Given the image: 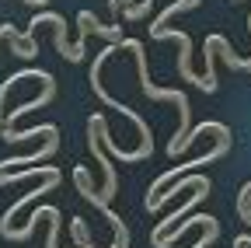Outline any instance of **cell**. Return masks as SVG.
<instances>
[{
    "mask_svg": "<svg viewBox=\"0 0 251 248\" xmlns=\"http://www.w3.org/2000/svg\"><path fill=\"white\" fill-rule=\"evenodd\" d=\"M230 4H237V0H230Z\"/></svg>",
    "mask_w": 251,
    "mask_h": 248,
    "instance_id": "obj_12",
    "label": "cell"
},
{
    "mask_svg": "<svg viewBox=\"0 0 251 248\" xmlns=\"http://www.w3.org/2000/svg\"><path fill=\"white\" fill-rule=\"evenodd\" d=\"M115 49H126V53H133V56H136L140 91H143L147 98H153V102H175V105H178V137L168 143V154H171V158H178V147H181V140H185V133H188V115H192L185 91H171V87H157V84H150V70H147V53H143V42H136V39H119V42H115Z\"/></svg>",
    "mask_w": 251,
    "mask_h": 248,
    "instance_id": "obj_1",
    "label": "cell"
},
{
    "mask_svg": "<svg viewBox=\"0 0 251 248\" xmlns=\"http://www.w3.org/2000/svg\"><path fill=\"white\" fill-rule=\"evenodd\" d=\"M122 7H129V0H108V11H112V18L119 21V11Z\"/></svg>",
    "mask_w": 251,
    "mask_h": 248,
    "instance_id": "obj_11",
    "label": "cell"
},
{
    "mask_svg": "<svg viewBox=\"0 0 251 248\" xmlns=\"http://www.w3.org/2000/svg\"><path fill=\"white\" fill-rule=\"evenodd\" d=\"M112 53H119V49H115V42H108V46H105V49H101L98 56H94V67H91V77H87V81H91V91H94V98H98V102H105L108 109H119V112H122L126 119L133 122V126H136V133H140V147L153 150V137H150V126H147V119H143V115H140L136 109H129V105L115 102V98L108 95V91L101 87V67H105V59H108Z\"/></svg>",
    "mask_w": 251,
    "mask_h": 248,
    "instance_id": "obj_2",
    "label": "cell"
},
{
    "mask_svg": "<svg viewBox=\"0 0 251 248\" xmlns=\"http://www.w3.org/2000/svg\"><path fill=\"white\" fill-rule=\"evenodd\" d=\"M59 178H63L59 171H52V175H46V182L39 185V189H35V193H25V196H21L18 203H11V206H7V213H4V220H0V224H11V220H14V217H18V213H21V210H25V206L31 203V199H39V196H46V193H52V189H56V185H59Z\"/></svg>",
    "mask_w": 251,
    "mask_h": 248,
    "instance_id": "obj_6",
    "label": "cell"
},
{
    "mask_svg": "<svg viewBox=\"0 0 251 248\" xmlns=\"http://www.w3.org/2000/svg\"><path fill=\"white\" fill-rule=\"evenodd\" d=\"M84 25H87V32H94V35H101V39H108V42H119L122 39V25H101L98 18H94L91 11H80L77 14Z\"/></svg>",
    "mask_w": 251,
    "mask_h": 248,
    "instance_id": "obj_7",
    "label": "cell"
},
{
    "mask_svg": "<svg viewBox=\"0 0 251 248\" xmlns=\"http://www.w3.org/2000/svg\"><path fill=\"white\" fill-rule=\"evenodd\" d=\"M185 189H206V193H213V182H209V175H185L181 182H171V189H164L161 196H153V199L147 203V210L157 213L171 196H178V193H185Z\"/></svg>",
    "mask_w": 251,
    "mask_h": 248,
    "instance_id": "obj_4",
    "label": "cell"
},
{
    "mask_svg": "<svg viewBox=\"0 0 251 248\" xmlns=\"http://www.w3.org/2000/svg\"><path fill=\"white\" fill-rule=\"evenodd\" d=\"M216 238H220V220H216V217H213V220H209V224L202 227V238H199V241H196L192 248H209V245H213Z\"/></svg>",
    "mask_w": 251,
    "mask_h": 248,
    "instance_id": "obj_9",
    "label": "cell"
},
{
    "mask_svg": "<svg viewBox=\"0 0 251 248\" xmlns=\"http://www.w3.org/2000/svg\"><path fill=\"white\" fill-rule=\"evenodd\" d=\"M234 210H237V217L251 227V182L241 189V196H237V203H234Z\"/></svg>",
    "mask_w": 251,
    "mask_h": 248,
    "instance_id": "obj_8",
    "label": "cell"
},
{
    "mask_svg": "<svg viewBox=\"0 0 251 248\" xmlns=\"http://www.w3.org/2000/svg\"><path fill=\"white\" fill-rule=\"evenodd\" d=\"M11 53L21 56V59H31V56H39V46H35V39H31V42H14L11 39Z\"/></svg>",
    "mask_w": 251,
    "mask_h": 248,
    "instance_id": "obj_10",
    "label": "cell"
},
{
    "mask_svg": "<svg viewBox=\"0 0 251 248\" xmlns=\"http://www.w3.org/2000/svg\"><path fill=\"white\" fill-rule=\"evenodd\" d=\"M206 196H209V193H206V189H199V193H192V199H188V203H181V206H178V210H175L171 217H164V220H157V227L150 231V245H157V241H161V238H164V234H168V231H171V227L178 224V217H181V213L196 210V206H199V203H202Z\"/></svg>",
    "mask_w": 251,
    "mask_h": 248,
    "instance_id": "obj_5",
    "label": "cell"
},
{
    "mask_svg": "<svg viewBox=\"0 0 251 248\" xmlns=\"http://www.w3.org/2000/svg\"><path fill=\"white\" fill-rule=\"evenodd\" d=\"M74 185H77V193H80L94 210L105 213V220L112 224V231H115V234H129V227H126L122 217H119V213H112V210H108V203H101V199H98V193H94V182H91V171H87L84 165H77V168H74Z\"/></svg>",
    "mask_w": 251,
    "mask_h": 248,
    "instance_id": "obj_3",
    "label": "cell"
}]
</instances>
